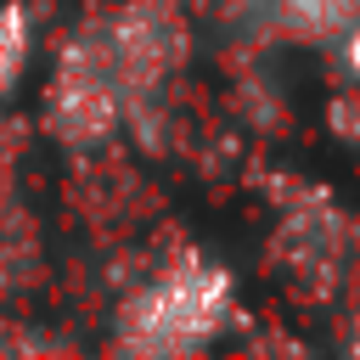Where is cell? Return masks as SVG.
<instances>
[{
  "label": "cell",
  "instance_id": "obj_6",
  "mask_svg": "<svg viewBox=\"0 0 360 360\" xmlns=\"http://www.w3.org/2000/svg\"><path fill=\"white\" fill-rule=\"evenodd\" d=\"M326 124H332V135H338V141L360 146V84L332 96V107H326Z\"/></svg>",
  "mask_w": 360,
  "mask_h": 360
},
{
  "label": "cell",
  "instance_id": "obj_5",
  "mask_svg": "<svg viewBox=\"0 0 360 360\" xmlns=\"http://www.w3.org/2000/svg\"><path fill=\"white\" fill-rule=\"evenodd\" d=\"M34 6L28 0H0V101L22 84L28 62H34Z\"/></svg>",
  "mask_w": 360,
  "mask_h": 360
},
{
  "label": "cell",
  "instance_id": "obj_3",
  "mask_svg": "<svg viewBox=\"0 0 360 360\" xmlns=\"http://www.w3.org/2000/svg\"><path fill=\"white\" fill-rule=\"evenodd\" d=\"M276 253H281L287 276H298L309 292H332L343 281L349 253H354V219L338 208L332 191H321V186H287L281 191Z\"/></svg>",
  "mask_w": 360,
  "mask_h": 360
},
{
  "label": "cell",
  "instance_id": "obj_4",
  "mask_svg": "<svg viewBox=\"0 0 360 360\" xmlns=\"http://www.w3.org/2000/svg\"><path fill=\"white\" fill-rule=\"evenodd\" d=\"M360 17V0H264V28L298 45H338Z\"/></svg>",
  "mask_w": 360,
  "mask_h": 360
},
{
  "label": "cell",
  "instance_id": "obj_1",
  "mask_svg": "<svg viewBox=\"0 0 360 360\" xmlns=\"http://www.w3.org/2000/svg\"><path fill=\"white\" fill-rule=\"evenodd\" d=\"M236 326V276L202 248L158 259L112 309V343L141 360L202 354Z\"/></svg>",
  "mask_w": 360,
  "mask_h": 360
},
{
  "label": "cell",
  "instance_id": "obj_2",
  "mask_svg": "<svg viewBox=\"0 0 360 360\" xmlns=\"http://www.w3.org/2000/svg\"><path fill=\"white\" fill-rule=\"evenodd\" d=\"M39 124L68 152H96L129 124V90L101 45L96 17H84L73 34H62L45 90H39Z\"/></svg>",
  "mask_w": 360,
  "mask_h": 360
},
{
  "label": "cell",
  "instance_id": "obj_8",
  "mask_svg": "<svg viewBox=\"0 0 360 360\" xmlns=\"http://www.w3.org/2000/svg\"><path fill=\"white\" fill-rule=\"evenodd\" d=\"M343 349H349V354H360V315L349 321V332H343Z\"/></svg>",
  "mask_w": 360,
  "mask_h": 360
},
{
  "label": "cell",
  "instance_id": "obj_7",
  "mask_svg": "<svg viewBox=\"0 0 360 360\" xmlns=\"http://www.w3.org/2000/svg\"><path fill=\"white\" fill-rule=\"evenodd\" d=\"M332 51H338V62H343V73H349V79L360 84V17H354V28H349V34H343V39L332 45Z\"/></svg>",
  "mask_w": 360,
  "mask_h": 360
}]
</instances>
